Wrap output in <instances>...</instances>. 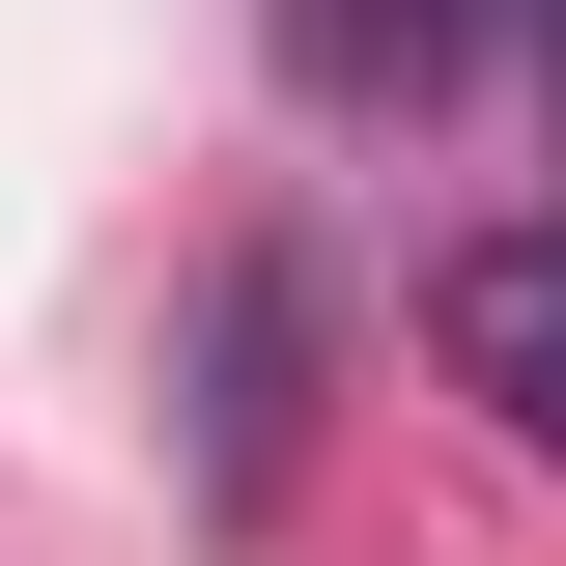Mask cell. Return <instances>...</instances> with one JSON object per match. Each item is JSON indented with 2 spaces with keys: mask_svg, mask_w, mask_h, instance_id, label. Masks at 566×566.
<instances>
[{
  "mask_svg": "<svg viewBox=\"0 0 566 566\" xmlns=\"http://www.w3.org/2000/svg\"><path fill=\"white\" fill-rule=\"evenodd\" d=\"M424 340H453V397H482L510 453H566V227H482V255L424 283Z\"/></svg>",
  "mask_w": 566,
  "mask_h": 566,
  "instance_id": "cell-1",
  "label": "cell"
},
{
  "mask_svg": "<svg viewBox=\"0 0 566 566\" xmlns=\"http://www.w3.org/2000/svg\"><path fill=\"white\" fill-rule=\"evenodd\" d=\"M538 29H566V0H538Z\"/></svg>",
  "mask_w": 566,
  "mask_h": 566,
  "instance_id": "cell-2",
  "label": "cell"
}]
</instances>
